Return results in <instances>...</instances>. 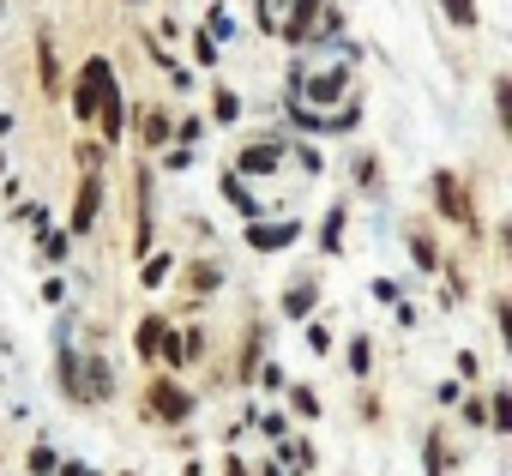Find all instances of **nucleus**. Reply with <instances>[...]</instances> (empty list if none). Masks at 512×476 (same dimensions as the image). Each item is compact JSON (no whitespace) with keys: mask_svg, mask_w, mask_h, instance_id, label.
I'll return each instance as SVG.
<instances>
[{"mask_svg":"<svg viewBox=\"0 0 512 476\" xmlns=\"http://www.w3.org/2000/svg\"><path fill=\"white\" fill-rule=\"evenodd\" d=\"M169 272H175V260H169V254H151V260H145V278H139V284H145V290H157V284H169Z\"/></svg>","mask_w":512,"mask_h":476,"instance_id":"20","label":"nucleus"},{"mask_svg":"<svg viewBox=\"0 0 512 476\" xmlns=\"http://www.w3.org/2000/svg\"><path fill=\"white\" fill-rule=\"evenodd\" d=\"M97 211H103V175L85 169V175H79V193H73V211H67V242L97 229Z\"/></svg>","mask_w":512,"mask_h":476,"instance_id":"3","label":"nucleus"},{"mask_svg":"<svg viewBox=\"0 0 512 476\" xmlns=\"http://www.w3.org/2000/svg\"><path fill=\"white\" fill-rule=\"evenodd\" d=\"M67 248H73L67 229H49V235H43V254H49V260H67Z\"/></svg>","mask_w":512,"mask_h":476,"instance_id":"33","label":"nucleus"},{"mask_svg":"<svg viewBox=\"0 0 512 476\" xmlns=\"http://www.w3.org/2000/svg\"><path fill=\"white\" fill-rule=\"evenodd\" d=\"M91 398H115V374H109L103 356H91L85 362V380H79V404H91Z\"/></svg>","mask_w":512,"mask_h":476,"instance_id":"10","label":"nucleus"},{"mask_svg":"<svg viewBox=\"0 0 512 476\" xmlns=\"http://www.w3.org/2000/svg\"><path fill=\"white\" fill-rule=\"evenodd\" d=\"M109 85H115V67H109L103 55H91V61L79 67V79H73V115H79V121H91Z\"/></svg>","mask_w":512,"mask_h":476,"instance_id":"2","label":"nucleus"},{"mask_svg":"<svg viewBox=\"0 0 512 476\" xmlns=\"http://www.w3.org/2000/svg\"><path fill=\"white\" fill-rule=\"evenodd\" d=\"M458 374H464V380H476V374H482V362H476V350H458Z\"/></svg>","mask_w":512,"mask_h":476,"instance_id":"39","label":"nucleus"},{"mask_svg":"<svg viewBox=\"0 0 512 476\" xmlns=\"http://www.w3.org/2000/svg\"><path fill=\"white\" fill-rule=\"evenodd\" d=\"M37 79H43V91L55 97L67 79H61V55H55V37H37Z\"/></svg>","mask_w":512,"mask_h":476,"instance_id":"11","label":"nucleus"},{"mask_svg":"<svg viewBox=\"0 0 512 476\" xmlns=\"http://www.w3.org/2000/svg\"><path fill=\"white\" fill-rule=\"evenodd\" d=\"M97 121H103V139H109V145H121V139H127V103H121V85H109V91H103Z\"/></svg>","mask_w":512,"mask_h":476,"instance_id":"9","label":"nucleus"},{"mask_svg":"<svg viewBox=\"0 0 512 476\" xmlns=\"http://www.w3.org/2000/svg\"><path fill=\"white\" fill-rule=\"evenodd\" d=\"M55 476H85V464H55Z\"/></svg>","mask_w":512,"mask_h":476,"instance_id":"42","label":"nucleus"},{"mask_svg":"<svg viewBox=\"0 0 512 476\" xmlns=\"http://www.w3.org/2000/svg\"><path fill=\"white\" fill-rule=\"evenodd\" d=\"M356 181L362 187H380V157H356Z\"/></svg>","mask_w":512,"mask_h":476,"instance_id":"35","label":"nucleus"},{"mask_svg":"<svg viewBox=\"0 0 512 476\" xmlns=\"http://www.w3.org/2000/svg\"><path fill=\"white\" fill-rule=\"evenodd\" d=\"M314 296H320V278H302V284L284 296V314H290V320H308V314H314Z\"/></svg>","mask_w":512,"mask_h":476,"instance_id":"14","label":"nucleus"},{"mask_svg":"<svg viewBox=\"0 0 512 476\" xmlns=\"http://www.w3.org/2000/svg\"><path fill=\"white\" fill-rule=\"evenodd\" d=\"M139 139H145V145H169V139H175L169 115H163V109H151V115H145V133H139Z\"/></svg>","mask_w":512,"mask_h":476,"instance_id":"19","label":"nucleus"},{"mask_svg":"<svg viewBox=\"0 0 512 476\" xmlns=\"http://www.w3.org/2000/svg\"><path fill=\"white\" fill-rule=\"evenodd\" d=\"M374 368V344L368 338H350V374H368Z\"/></svg>","mask_w":512,"mask_h":476,"instance_id":"27","label":"nucleus"},{"mask_svg":"<svg viewBox=\"0 0 512 476\" xmlns=\"http://www.w3.org/2000/svg\"><path fill=\"white\" fill-rule=\"evenodd\" d=\"M296 235H302V223H253V229H247V248H253V254H278V248L296 242Z\"/></svg>","mask_w":512,"mask_h":476,"instance_id":"8","label":"nucleus"},{"mask_svg":"<svg viewBox=\"0 0 512 476\" xmlns=\"http://www.w3.org/2000/svg\"><path fill=\"white\" fill-rule=\"evenodd\" d=\"M320 19H326V0H296L290 19L278 25V37H284L290 49H308V43H314V31H320Z\"/></svg>","mask_w":512,"mask_h":476,"instance_id":"5","label":"nucleus"},{"mask_svg":"<svg viewBox=\"0 0 512 476\" xmlns=\"http://www.w3.org/2000/svg\"><path fill=\"white\" fill-rule=\"evenodd\" d=\"M253 380H260L266 392H284V380H290V374H284L278 362H260V368H253Z\"/></svg>","mask_w":512,"mask_h":476,"instance_id":"28","label":"nucleus"},{"mask_svg":"<svg viewBox=\"0 0 512 476\" xmlns=\"http://www.w3.org/2000/svg\"><path fill=\"white\" fill-rule=\"evenodd\" d=\"M211 115H217V121H235V115H241V97L217 85V97H211Z\"/></svg>","mask_w":512,"mask_h":476,"instance_id":"26","label":"nucleus"},{"mask_svg":"<svg viewBox=\"0 0 512 476\" xmlns=\"http://www.w3.org/2000/svg\"><path fill=\"white\" fill-rule=\"evenodd\" d=\"M278 163H284V145L278 139H260V145H247L235 157V175H278Z\"/></svg>","mask_w":512,"mask_h":476,"instance_id":"7","label":"nucleus"},{"mask_svg":"<svg viewBox=\"0 0 512 476\" xmlns=\"http://www.w3.org/2000/svg\"><path fill=\"white\" fill-rule=\"evenodd\" d=\"M440 7H446V19H452L458 31H470V25H476V0H440Z\"/></svg>","mask_w":512,"mask_h":476,"instance_id":"23","label":"nucleus"},{"mask_svg":"<svg viewBox=\"0 0 512 476\" xmlns=\"http://www.w3.org/2000/svg\"><path fill=\"white\" fill-rule=\"evenodd\" d=\"M163 332H169V320H163V314H145V320H139V332H133V350H139V362H157V344H163Z\"/></svg>","mask_w":512,"mask_h":476,"instance_id":"12","label":"nucleus"},{"mask_svg":"<svg viewBox=\"0 0 512 476\" xmlns=\"http://www.w3.org/2000/svg\"><path fill=\"white\" fill-rule=\"evenodd\" d=\"M464 422H470V428H488V404L470 398V404H464Z\"/></svg>","mask_w":512,"mask_h":476,"instance_id":"40","label":"nucleus"},{"mask_svg":"<svg viewBox=\"0 0 512 476\" xmlns=\"http://www.w3.org/2000/svg\"><path fill=\"white\" fill-rule=\"evenodd\" d=\"M494 109H500V127H512V79L494 85Z\"/></svg>","mask_w":512,"mask_h":476,"instance_id":"32","label":"nucleus"},{"mask_svg":"<svg viewBox=\"0 0 512 476\" xmlns=\"http://www.w3.org/2000/svg\"><path fill=\"white\" fill-rule=\"evenodd\" d=\"M151 416L157 422H187L193 416V392H181L175 380H151Z\"/></svg>","mask_w":512,"mask_h":476,"instance_id":"6","label":"nucleus"},{"mask_svg":"<svg viewBox=\"0 0 512 476\" xmlns=\"http://www.w3.org/2000/svg\"><path fill=\"white\" fill-rule=\"evenodd\" d=\"M247 422L260 428L266 440H284V434H290V416H278V410H272V416H247Z\"/></svg>","mask_w":512,"mask_h":476,"instance_id":"25","label":"nucleus"},{"mask_svg":"<svg viewBox=\"0 0 512 476\" xmlns=\"http://www.w3.org/2000/svg\"><path fill=\"white\" fill-rule=\"evenodd\" d=\"M31 476H55V446H31Z\"/></svg>","mask_w":512,"mask_h":476,"instance_id":"31","label":"nucleus"},{"mask_svg":"<svg viewBox=\"0 0 512 476\" xmlns=\"http://www.w3.org/2000/svg\"><path fill=\"white\" fill-rule=\"evenodd\" d=\"M356 97V85H350V61H338V67H314V73H290V97L284 103H296V109H308V115H332V109H344Z\"/></svg>","mask_w":512,"mask_h":476,"instance_id":"1","label":"nucleus"},{"mask_svg":"<svg viewBox=\"0 0 512 476\" xmlns=\"http://www.w3.org/2000/svg\"><path fill=\"white\" fill-rule=\"evenodd\" d=\"M410 260H416L422 272H434V266H440V254H434V242H428V235H410Z\"/></svg>","mask_w":512,"mask_h":476,"instance_id":"24","label":"nucleus"},{"mask_svg":"<svg viewBox=\"0 0 512 476\" xmlns=\"http://www.w3.org/2000/svg\"><path fill=\"white\" fill-rule=\"evenodd\" d=\"M253 19H260V31H266V37L278 31V7H272V0H260V13H253Z\"/></svg>","mask_w":512,"mask_h":476,"instance_id":"38","label":"nucleus"},{"mask_svg":"<svg viewBox=\"0 0 512 476\" xmlns=\"http://www.w3.org/2000/svg\"><path fill=\"white\" fill-rule=\"evenodd\" d=\"M187 284H193V290H217V284H223V272H217V266H211V260H199V266H193V278H187Z\"/></svg>","mask_w":512,"mask_h":476,"instance_id":"29","label":"nucleus"},{"mask_svg":"<svg viewBox=\"0 0 512 476\" xmlns=\"http://www.w3.org/2000/svg\"><path fill=\"white\" fill-rule=\"evenodd\" d=\"M43 302H67V278H49L43 284Z\"/></svg>","mask_w":512,"mask_h":476,"instance_id":"41","label":"nucleus"},{"mask_svg":"<svg viewBox=\"0 0 512 476\" xmlns=\"http://www.w3.org/2000/svg\"><path fill=\"white\" fill-rule=\"evenodd\" d=\"M278 446H284V458H290L296 470H308V464H314V446H308V440H290V434H284ZM296 470H290V476H296Z\"/></svg>","mask_w":512,"mask_h":476,"instance_id":"22","label":"nucleus"},{"mask_svg":"<svg viewBox=\"0 0 512 476\" xmlns=\"http://www.w3.org/2000/svg\"><path fill=\"white\" fill-rule=\"evenodd\" d=\"M217 187H223V199H229V205H235L241 217H253V223H260V199H253V193L241 187V175H223Z\"/></svg>","mask_w":512,"mask_h":476,"instance_id":"15","label":"nucleus"},{"mask_svg":"<svg viewBox=\"0 0 512 476\" xmlns=\"http://www.w3.org/2000/svg\"><path fill=\"white\" fill-rule=\"evenodd\" d=\"M205 37L217 43V37H235V19H229V7H211L205 13Z\"/></svg>","mask_w":512,"mask_h":476,"instance_id":"21","label":"nucleus"},{"mask_svg":"<svg viewBox=\"0 0 512 476\" xmlns=\"http://www.w3.org/2000/svg\"><path fill=\"white\" fill-rule=\"evenodd\" d=\"M260 476H290V470H284V464H266V470H260Z\"/></svg>","mask_w":512,"mask_h":476,"instance_id":"44","label":"nucleus"},{"mask_svg":"<svg viewBox=\"0 0 512 476\" xmlns=\"http://www.w3.org/2000/svg\"><path fill=\"white\" fill-rule=\"evenodd\" d=\"M290 410H296V416H320V392L296 386V392H290Z\"/></svg>","mask_w":512,"mask_h":476,"instance_id":"30","label":"nucleus"},{"mask_svg":"<svg viewBox=\"0 0 512 476\" xmlns=\"http://www.w3.org/2000/svg\"><path fill=\"white\" fill-rule=\"evenodd\" d=\"M199 133H205V121H193V115H187V121H181V127H175V139H181V145H187V151H193V145H199Z\"/></svg>","mask_w":512,"mask_h":476,"instance_id":"36","label":"nucleus"},{"mask_svg":"<svg viewBox=\"0 0 512 476\" xmlns=\"http://www.w3.org/2000/svg\"><path fill=\"white\" fill-rule=\"evenodd\" d=\"M422 470L446 476V440H440V428H428V440H422Z\"/></svg>","mask_w":512,"mask_h":476,"instance_id":"16","label":"nucleus"},{"mask_svg":"<svg viewBox=\"0 0 512 476\" xmlns=\"http://www.w3.org/2000/svg\"><path fill=\"white\" fill-rule=\"evenodd\" d=\"M320 248H326V254H338V248H344V205H332V211H326V229H320Z\"/></svg>","mask_w":512,"mask_h":476,"instance_id":"18","label":"nucleus"},{"mask_svg":"<svg viewBox=\"0 0 512 476\" xmlns=\"http://www.w3.org/2000/svg\"><path fill=\"white\" fill-rule=\"evenodd\" d=\"M428 187H434V205H440V217H446V223H458V229H470V223H476L470 193H464V181H458L452 169H434V175H428Z\"/></svg>","mask_w":512,"mask_h":476,"instance_id":"4","label":"nucleus"},{"mask_svg":"<svg viewBox=\"0 0 512 476\" xmlns=\"http://www.w3.org/2000/svg\"><path fill=\"white\" fill-rule=\"evenodd\" d=\"M7 133H13V115H0V139H7Z\"/></svg>","mask_w":512,"mask_h":476,"instance_id":"45","label":"nucleus"},{"mask_svg":"<svg viewBox=\"0 0 512 476\" xmlns=\"http://www.w3.org/2000/svg\"><path fill=\"white\" fill-rule=\"evenodd\" d=\"M308 350L326 356V350H332V332H326V326H308Z\"/></svg>","mask_w":512,"mask_h":476,"instance_id":"37","label":"nucleus"},{"mask_svg":"<svg viewBox=\"0 0 512 476\" xmlns=\"http://www.w3.org/2000/svg\"><path fill=\"white\" fill-rule=\"evenodd\" d=\"M193 61H199V67H217V43H211V37H205V31H199V37H193Z\"/></svg>","mask_w":512,"mask_h":476,"instance_id":"34","label":"nucleus"},{"mask_svg":"<svg viewBox=\"0 0 512 476\" xmlns=\"http://www.w3.org/2000/svg\"><path fill=\"white\" fill-rule=\"evenodd\" d=\"M488 428H500V434H512V392L500 386L494 398H488Z\"/></svg>","mask_w":512,"mask_h":476,"instance_id":"17","label":"nucleus"},{"mask_svg":"<svg viewBox=\"0 0 512 476\" xmlns=\"http://www.w3.org/2000/svg\"><path fill=\"white\" fill-rule=\"evenodd\" d=\"M223 476H247V464H241V458H229V464H223Z\"/></svg>","mask_w":512,"mask_h":476,"instance_id":"43","label":"nucleus"},{"mask_svg":"<svg viewBox=\"0 0 512 476\" xmlns=\"http://www.w3.org/2000/svg\"><path fill=\"white\" fill-rule=\"evenodd\" d=\"M151 175L139 169V229H133V254H151Z\"/></svg>","mask_w":512,"mask_h":476,"instance_id":"13","label":"nucleus"}]
</instances>
